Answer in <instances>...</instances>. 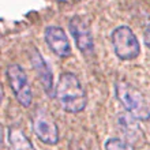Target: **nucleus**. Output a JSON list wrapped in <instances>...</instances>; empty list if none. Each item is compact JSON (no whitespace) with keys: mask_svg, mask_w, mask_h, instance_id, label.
<instances>
[{"mask_svg":"<svg viewBox=\"0 0 150 150\" xmlns=\"http://www.w3.org/2000/svg\"><path fill=\"white\" fill-rule=\"evenodd\" d=\"M55 97L60 108L70 113L83 111L87 104V96L79 78L72 72H63L55 86Z\"/></svg>","mask_w":150,"mask_h":150,"instance_id":"f257e3e1","label":"nucleus"},{"mask_svg":"<svg viewBox=\"0 0 150 150\" xmlns=\"http://www.w3.org/2000/svg\"><path fill=\"white\" fill-rule=\"evenodd\" d=\"M116 96L123 108L131 115H134L138 120H149L150 105L147 104L145 96L141 91L130 85L128 82L120 81L116 83Z\"/></svg>","mask_w":150,"mask_h":150,"instance_id":"f03ea898","label":"nucleus"},{"mask_svg":"<svg viewBox=\"0 0 150 150\" xmlns=\"http://www.w3.org/2000/svg\"><path fill=\"white\" fill-rule=\"evenodd\" d=\"M111 42L116 56L122 60H132L141 53L138 38L128 26H119L115 29L111 34Z\"/></svg>","mask_w":150,"mask_h":150,"instance_id":"7ed1b4c3","label":"nucleus"},{"mask_svg":"<svg viewBox=\"0 0 150 150\" xmlns=\"http://www.w3.org/2000/svg\"><path fill=\"white\" fill-rule=\"evenodd\" d=\"M7 74V79L10 83L12 93L15 96V98L18 100V103L25 108H29L32 104L33 93L29 85L26 72L19 64H10L6 70Z\"/></svg>","mask_w":150,"mask_h":150,"instance_id":"20e7f679","label":"nucleus"},{"mask_svg":"<svg viewBox=\"0 0 150 150\" xmlns=\"http://www.w3.org/2000/svg\"><path fill=\"white\" fill-rule=\"evenodd\" d=\"M32 126L34 134L41 142L47 145H55L59 141V130L52 115L44 107L37 108L32 116Z\"/></svg>","mask_w":150,"mask_h":150,"instance_id":"39448f33","label":"nucleus"},{"mask_svg":"<svg viewBox=\"0 0 150 150\" xmlns=\"http://www.w3.org/2000/svg\"><path fill=\"white\" fill-rule=\"evenodd\" d=\"M70 32L75 40V44L83 55L91 53L94 49V42H93V34H91L90 25L83 16H74L70 23H68Z\"/></svg>","mask_w":150,"mask_h":150,"instance_id":"423d86ee","label":"nucleus"},{"mask_svg":"<svg viewBox=\"0 0 150 150\" xmlns=\"http://www.w3.org/2000/svg\"><path fill=\"white\" fill-rule=\"evenodd\" d=\"M45 42L53 53L59 57H68L71 55V45L68 42L66 32L60 26H48L44 32Z\"/></svg>","mask_w":150,"mask_h":150,"instance_id":"0eeeda50","label":"nucleus"},{"mask_svg":"<svg viewBox=\"0 0 150 150\" xmlns=\"http://www.w3.org/2000/svg\"><path fill=\"white\" fill-rule=\"evenodd\" d=\"M117 127L120 128L122 134L126 137L127 142H130L132 146L134 145H141L145 141V135H143L141 127H139L138 119L130 112H122L117 115Z\"/></svg>","mask_w":150,"mask_h":150,"instance_id":"6e6552de","label":"nucleus"},{"mask_svg":"<svg viewBox=\"0 0 150 150\" xmlns=\"http://www.w3.org/2000/svg\"><path fill=\"white\" fill-rule=\"evenodd\" d=\"M30 62H32V67L34 68V72H36L37 78L42 85L44 90L47 91L49 96H52L53 90H55L53 76H52V72L49 70V67H48L47 62L44 60V57L36 48H33L32 52H30Z\"/></svg>","mask_w":150,"mask_h":150,"instance_id":"1a4fd4ad","label":"nucleus"},{"mask_svg":"<svg viewBox=\"0 0 150 150\" xmlns=\"http://www.w3.org/2000/svg\"><path fill=\"white\" fill-rule=\"evenodd\" d=\"M8 141H10L11 150H34V146L21 128H16V127L10 128Z\"/></svg>","mask_w":150,"mask_h":150,"instance_id":"9d476101","label":"nucleus"},{"mask_svg":"<svg viewBox=\"0 0 150 150\" xmlns=\"http://www.w3.org/2000/svg\"><path fill=\"white\" fill-rule=\"evenodd\" d=\"M105 150H134V146L127 141L119 138H111L105 143Z\"/></svg>","mask_w":150,"mask_h":150,"instance_id":"9b49d317","label":"nucleus"},{"mask_svg":"<svg viewBox=\"0 0 150 150\" xmlns=\"http://www.w3.org/2000/svg\"><path fill=\"white\" fill-rule=\"evenodd\" d=\"M143 41H145V45L150 49V23L145 28V32H143Z\"/></svg>","mask_w":150,"mask_h":150,"instance_id":"f8f14e48","label":"nucleus"},{"mask_svg":"<svg viewBox=\"0 0 150 150\" xmlns=\"http://www.w3.org/2000/svg\"><path fill=\"white\" fill-rule=\"evenodd\" d=\"M149 122H150V117H149Z\"/></svg>","mask_w":150,"mask_h":150,"instance_id":"ddd939ff","label":"nucleus"}]
</instances>
